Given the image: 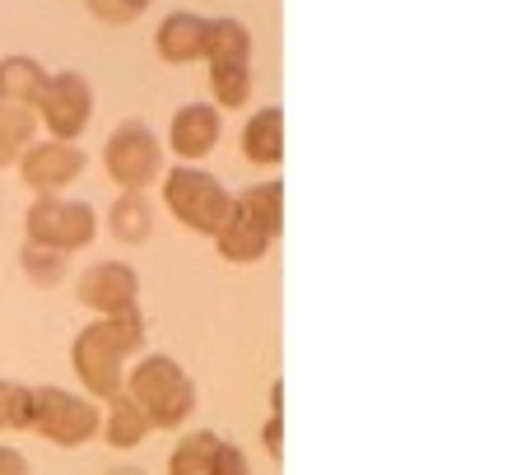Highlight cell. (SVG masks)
I'll list each match as a JSON object with an SVG mask.
<instances>
[{"label": "cell", "mask_w": 512, "mask_h": 475, "mask_svg": "<svg viewBox=\"0 0 512 475\" xmlns=\"http://www.w3.org/2000/svg\"><path fill=\"white\" fill-rule=\"evenodd\" d=\"M145 317L126 313V317H89L70 340V373H75V392H84L89 401H112L122 392L126 368L131 359L145 354Z\"/></svg>", "instance_id": "obj_1"}, {"label": "cell", "mask_w": 512, "mask_h": 475, "mask_svg": "<svg viewBox=\"0 0 512 475\" xmlns=\"http://www.w3.org/2000/svg\"><path fill=\"white\" fill-rule=\"evenodd\" d=\"M280 233H284V182L266 177V182H252V187L233 196L229 219L215 233V247L229 266H256V261L270 257Z\"/></svg>", "instance_id": "obj_2"}, {"label": "cell", "mask_w": 512, "mask_h": 475, "mask_svg": "<svg viewBox=\"0 0 512 475\" xmlns=\"http://www.w3.org/2000/svg\"><path fill=\"white\" fill-rule=\"evenodd\" d=\"M122 392L145 410L149 429H168V434H177L196 415V401H201L187 368L177 364L173 354H159V350H145L140 359H131Z\"/></svg>", "instance_id": "obj_3"}, {"label": "cell", "mask_w": 512, "mask_h": 475, "mask_svg": "<svg viewBox=\"0 0 512 475\" xmlns=\"http://www.w3.org/2000/svg\"><path fill=\"white\" fill-rule=\"evenodd\" d=\"M159 201L187 233H196V238H215V233L224 229V219H229L233 191L224 187L210 168L177 163V168H163Z\"/></svg>", "instance_id": "obj_4"}, {"label": "cell", "mask_w": 512, "mask_h": 475, "mask_svg": "<svg viewBox=\"0 0 512 475\" xmlns=\"http://www.w3.org/2000/svg\"><path fill=\"white\" fill-rule=\"evenodd\" d=\"M98 420H103V406L89 401L84 392H75V387H56V382L28 387V434H38L52 448L70 452L94 443Z\"/></svg>", "instance_id": "obj_5"}, {"label": "cell", "mask_w": 512, "mask_h": 475, "mask_svg": "<svg viewBox=\"0 0 512 475\" xmlns=\"http://www.w3.org/2000/svg\"><path fill=\"white\" fill-rule=\"evenodd\" d=\"M98 229H103L98 210L89 201H75V196H33L24 210V243L61 252V257L89 252Z\"/></svg>", "instance_id": "obj_6"}, {"label": "cell", "mask_w": 512, "mask_h": 475, "mask_svg": "<svg viewBox=\"0 0 512 475\" xmlns=\"http://www.w3.org/2000/svg\"><path fill=\"white\" fill-rule=\"evenodd\" d=\"M33 117H38V131H47V140L80 145V136L94 122V84H89V75L84 70H47Z\"/></svg>", "instance_id": "obj_7"}, {"label": "cell", "mask_w": 512, "mask_h": 475, "mask_svg": "<svg viewBox=\"0 0 512 475\" xmlns=\"http://www.w3.org/2000/svg\"><path fill=\"white\" fill-rule=\"evenodd\" d=\"M163 140L154 136V126L140 117L112 126L108 145H103V173L117 182V191H149L163 177Z\"/></svg>", "instance_id": "obj_8"}, {"label": "cell", "mask_w": 512, "mask_h": 475, "mask_svg": "<svg viewBox=\"0 0 512 475\" xmlns=\"http://www.w3.org/2000/svg\"><path fill=\"white\" fill-rule=\"evenodd\" d=\"M75 303L89 317H126L140 313V271L131 261H89L75 275Z\"/></svg>", "instance_id": "obj_9"}, {"label": "cell", "mask_w": 512, "mask_h": 475, "mask_svg": "<svg viewBox=\"0 0 512 475\" xmlns=\"http://www.w3.org/2000/svg\"><path fill=\"white\" fill-rule=\"evenodd\" d=\"M14 168H19V182H24L33 196H66L84 177V168H89V154H84L80 145H66V140L38 136Z\"/></svg>", "instance_id": "obj_10"}, {"label": "cell", "mask_w": 512, "mask_h": 475, "mask_svg": "<svg viewBox=\"0 0 512 475\" xmlns=\"http://www.w3.org/2000/svg\"><path fill=\"white\" fill-rule=\"evenodd\" d=\"M168 475H252V462L238 443L215 429H191L168 452Z\"/></svg>", "instance_id": "obj_11"}, {"label": "cell", "mask_w": 512, "mask_h": 475, "mask_svg": "<svg viewBox=\"0 0 512 475\" xmlns=\"http://www.w3.org/2000/svg\"><path fill=\"white\" fill-rule=\"evenodd\" d=\"M224 140V112L215 103H182L168 122V140H163V154H173L177 163H196L201 168L210 154L219 150Z\"/></svg>", "instance_id": "obj_12"}, {"label": "cell", "mask_w": 512, "mask_h": 475, "mask_svg": "<svg viewBox=\"0 0 512 475\" xmlns=\"http://www.w3.org/2000/svg\"><path fill=\"white\" fill-rule=\"evenodd\" d=\"M154 52L163 66H191L205 56V19L191 10H173L163 14L154 28Z\"/></svg>", "instance_id": "obj_13"}, {"label": "cell", "mask_w": 512, "mask_h": 475, "mask_svg": "<svg viewBox=\"0 0 512 475\" xmlns=\"http://www.w3.org/2000/svg\"><path fill=\"white\" fill-rule=\"evenodd\" d=\"M238 150L252 168H280L284 163V112L280 108H256L238 131Z\"/></svg>", "instance_id": "obj_14"}, {"label": "cell", "mask_w": 512, "mask_h": 475, "mask_svg": "<svg viewBox=\"0 0 512 475\" xmlns=\"http://www.w3.org/2000/svg\"><path fill=\"white\" fill-rule=\"evenodd\" d=\"M154 434L149 429V420H145V410L135 406L126 392H117L112 401H103V420H98V438L108 443L112 452H131V448H140L145 438Z\"/></svg>", "instance_id": "obj_15"}, {"label": "cell", "mask_w": 512, "mask_h": 475, "mask_svg": "<svg viewBox=\"0 0 512 475\" xmlns=\"http://www.w3.org/2000/svg\"><path fill=\"white\" fill-rule=\"evenodd\" d=\"M205 66H252V28L233 14L205 19Z\"/></svg>", "instance_id": "obj_16"}, {"label": "cell", "mask_w": 512, "mask_h": 475, "mask_svg": "<svg viewBox=\"0 0 512 475\" xmlns=\"http://www.w3.org/2000/svg\"><path fill=\"white\" fill-rule=\"evenodd\" d=\"M108 233L126 247L149 243V233H154V201H149L145 191H122L108 205Z\"/></svg>", "instance_id": "obj_17"}, {"label": "cell", "mask_w": 512, "mask_h": 475, "mask_svg": "<svg viewBox=\"0 0 512 475\" xmlns=\"http://www.w3.org/2000/svg\"><path fill=\"white\" fill-rule=\"evenodd\" d=\"M42 84H47V66H42L38 56H28V52L0 56V98H5V103L33 108L42 94Z\"/></svg>", "instance_id": "obj_18"}, {"label": "cell", "mask_w": 512, "mask_h": 475, "mask_svg": "<svg viewBox=\"0 0 512 475\" xmlns=\"http://www.w3.org/2000/svg\"><path fill=\"white\" fill-rule=\"evenodd\" d=\"M33 140H38V117H33V108H19V103H5V98H0V168H14Z\"/></svg>", "instance_id": "obj_19"}, {"label": "cell", "mask_w": 512, "mask_h": 475, "mask_svg": "<svg viewBox=\"0 0 512 475\" xmlns=\"http://www.w3.org/2000/svg\"><path fill=\"white\" fill-rule=\"evenodd\" d=\"M256 75L252 66H210V103L219 112H238L252 103Z\"/></svg>", "instance_id": "obj_20"}, {"label": "cell", "mask_w": 512, "mask_h": 475, "mask_svg": "<svg viewBox=\"0 0 512 475\" xmlns=\"http://www.w3.org/2000/svg\"><path fill=\"white\" fill-rule=\"evenodd\" d=\"M19 271H24L38 289H56V285H66L70 257H61V252H47V247L24 243V247H19Z\"/></svg>", "instance_id": "obj_21"}, {"label": "cell", "mask_w": 512, "mask_h": 475, "mask_svg": "<svg viewBox=\"0 0 512 475\" xmlns=\"http://www.w3.org/2000/svg\"><path fill=\"white\" fill-rule=\"evenodd\" d=\"M0 434H28V387L0 378Z\"/></svg>", "instance_id": "obj_22"}, {"label": "cell", "mask_w": 512, "mask_h": 475, "mask_svg": "<svg viewBox=\"0 0 512 475\" xmlns=\"http://www.w3.org/2000/svg\"><path fill=\"white\" fill-rule=\"evenodd\" d=\"M84 5H89V14H94L98 24L126 28V24H135V19H140L154 0H84Z\"/></svg>", "instance_id": "obj_23"}, {"label": "cell", "mask_w": 512, "mask_h": 475, "mask_svg": "<svg viewBox=\"0 0 512 475\" xmlns=\"http://www.w3.org/2000/svg\"><path fill=\"white\" fill-rule=\"evenodd\" d=\"M261 448H266L270 457L284 452V387L280 382L270 387V415H266V424H261Z\"/></svg>", "instance_id": "obj_24"}, {"label": "cell", "mask_w": 512, "mask_h": 475, "mask_svg": "<svg viewBox=\"0 0 512 475\" xmlns=\"http://www.w3.org/2000/svg\"><path fill=\"white\" fill-rule=\"evenodd\" d=\"M0 475H33V462L14 443H0Z\"/></svg>", "instance_id": "obj_25"}, {"label": "cell", "mask_w": 512, "mask_h": 475, "mask_svg": "<svg viewBox=\"0 0 512 475\" xmlns=\"http://www.w3.org/2000/svg\"><path fill=\"white\" fill-rule=\"evenodd\" d=\"M103 475H145V466H112V471H103Z\"/></svg>", "instance_id": "obj_26"}]
</instances>
